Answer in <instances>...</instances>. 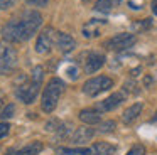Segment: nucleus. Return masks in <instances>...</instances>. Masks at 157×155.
I'll use <instances>...</instances> for the list:
<instances>
[{"label":"nucleus","instance_id":"f257e3e1","mask_svg":"<svg viewBox=\"0 0 157 155\" xmlns=\"http://www.w3.org/2000/svg\"><path fill=\"white\" fill-rule=\"evenodd\" d=\"M42 24V15L36 10H25L19 19H12L2 27V37L5 42L15 44L31 39Z\"/></svg>","mask_w":157,"mask_h":155},{"label":"nucleus","instance_id":"f03ea898","mask_svg":"<svg viewBox=\"0 0 157 155\" xmlns=\"http://www.w3.org/2000/svg\"><path fill=\"white\" fill-rule=\"evenodd\" d=\"M42 79H44V69L41 66H36L32 69L29 78H22V83L17 84L15 88V96L25 104H31L36 101L39 94V89L42 86Z\"/></svg>","mask_w":157,"mask_h":155},{"label":"nucleus","instance_id":"7ed1b4c3","mask_svg":"<svg viewBox=\"0 0 157 155\" xmlns=\"http://www.w3.org/2000/svg\"><path fill=\"white\" fill-rule=\"evenodd\" d=\"M63 91H64V81L59 79V78H52L44 88V93H42V100H41V108L46 113H52L56 110L59 103V98H61Z\"/></svg>","mask_w":157,"mask_h":155},{"label":"nucleus","instance_id":"20e7f679","mask_svg":"<svg viewBox=\"0 0 157 155\" xmlns=\"http://www.w3.org/2000/svg\"><path fill=\"white\" fill-rule=\"evenodd\" d=\"M19 56L17 51L9 42H0V76L12 74L17 69Z\"/></svg>","mask_w":157,"mask_h":155},{"label":"nucleus","instance_id":"39448f33","mask_svg":"<svg viewBox=\"0 0 157 155\" xmlns=\"http://www.w3.org/2000/svg\"><path fill=\"white\" fill-rule=\"evenodd\" d=\"M110 88H113V79L108 76H96L88 79L83 84V93L88 96H98L103 91H108Z\"/></svg>","mask_w":157,"mask_h":155},{"label":"nucleus","instance_id":"423d86ee","mask_svg":"<svg viewBox=\"0 0 157 155\" xmlns=\"http://www.w3.org/2000/svg\"><path fill=\"white\" fill-rule=\"evenodd\" d=\"M133 44H135V36H133V34L123 32V34H117L112 39H108L105 42V47L110 51L120 52V51H125V49H128V47H132Z\"/></svg>","mask_w":157,"mask_h":155},{"label":"nucleus","instance_id":"0eeeda50","mask_svg":"<svg viewBox=\"0 0 157 155\" xmlns=\"http://www.w3.org/2000/svg\"><path fill=\"white\" fill-rule=\"evenodd\" d=\"M56 42V34L52 27H46L41 34H39L37 40H36V52L37 54H49L52 49V44Z\"/></svg>","mask_w":157,"mask_h":155},{"label":"nucleus","instance_id":"6e6552de","mask_svg":"<svg viewBox=\"0 0 157 155\" xmlns=\"http://www.w3.org/2000/svg\"><path fill=\"white\" fill-rule=\"evenodd\" d=\"M44 145L42 142H31V143L21 145V147H12L7 150V155H37L42 152Z\"/></svg>","mask_w":157,"mask_h":155},{"label":"nucleus","instance_id":"1a4fd4ad","mask_svg":"<svg viewBox=\"0 0 157 155\" xmlns=\"http://www.w3.org/2000/svg\"><path fill=\"white\" fill-rule=\"evenodd\" d=\"M103 64H105V56H103V54L90 52L88 56H86V61H85V71L88 74H93L98 69H101Z\"/></svg>","mask_w":157,"mask_h":155},{"label":"nucleus","instance_id":"9d476101","mask_svg":"<svg viewBox=\"0 0 157 155\" xmlns=\"http://www.w3.org/2000/svg\"><path fill=\"white\" fill-rule=\"evenodd\" d=\"M56 46H58V49L61 51L63 54H68V52H71V51L76 47V42H75V39H73L69 34L58 32L56 34Z\"/></svg>","mask_w":157,"mask_h":155},{"label":"nucleus","instance_id":"9b49d317","mask_svg":"<svg viewBox=\"0 0 157 155\" xmlns=\"http://www.w3.org/2000/svg\"><path fill=\"white\" fill-rule=\"evenodd\" d=\"M123 100H125V96H123L122 93H113L112 96H108L106 100H103L101 103L98 104L96 110H98V111H112V110H115V108L118 106Z\"/></svg>","mask_w":157,"mask_h":155},{"label":"nucleus","instance_id":"f8f14e48","mask_svg":"<svg viewBox=\"0 0 157 155\" xmlns=\"http://www.w3.org/2000/svg\"><path fill=\"white\" fill-rule=\"evenodd\" d=\"M93 135H95V130H93L91 127H81V128H76V131L73 133L71 140H73V143L81 145V143H86V142L91 140Z\"/></svg>","mask_w":157,"mask_h":155},{"label":"nucleus","instance_id":"ddd939ff","mask_svg":"<svg viewBox=\"0 0 157 155\" xmlns=\"http://www.w3.org/2000/svg\"><path fill=\"white\" fill-rule=\"evenodd\" d=\"M142 108H144V104L142 103H133V104H130L128 108H127L125 111H123V115H122V121L125 125H130V123H133V121L139 118V115L142 113Z\"/></svg>","mask_w":157,"mask_h":155},{"label":"nucleus","instance_id":"4468645a","mask_svg":"<svg viewBox=\"0 0 157 155\" xmlns=\"http://www.w3.org/2000/svg\"><path fill=\"white\" fill-rule=\"evenodd\" d=\"M106 20H100V19H91L90 22H86L83 25V36L85 37H96L100 36V27L105 25Z\"/></svg>","mask_w":157,"mask_h":155},{"label":"nucleus","instance_id":"2eb2a0df","mask_svg":"<svg viewBox=\"0 0 157 155\" xmlns=\"http://www.w3.org/2000/svg\"><path fill=\"white\" fill-rule=\"evenodd\" d=\"M79 120L91 127V125H96L101 121V115L98 110H81L79 111Z\"/></svg>","mask_w":157,"mask_h":155},{"label":"nucleus","instance_id":"dca6fc26","mask_svg":"<svg viewBox=\"0 0 157 155\" xmlns=\"http://www.w3.org/2000/svg\"><path fill=\"white\" fill-rule=\"evenodd\" d=\"M93 153L91 155H117V147L106 142H98L93 145Z\"/></svg>","mask_w":157,"mask_h":155},{"label":"nucleus","instance_id":"f3484780","mask_svg":"<svg viewBox=\"0 0 157 155\" xmlns=\"http://www.w3.org/2000/svg\"><path fill=\"white\" fill-rule=\"evenodd\" d=\"M113 7V2L112 0H96L95 3V10L100 13H108Z\"/></svg>","mask_w":157,"mask_h":155},{"label":"nucleus","instance_id":"a211bd4d","mask_svg":"<svg viewBox=\"0 0 157 155\" xmlns=\"http://www.w3.org/2000/svg\"><path fill=\"white\" fill-rule=\"evenodd\" d=\"M61 153L66 155H91V148H61Z\"/></svg>","mask_w":157,"mask_h":155},{"label":"nucleus","instance_id":"6ab92c4d","mask_svg":"<svg viewBox=\"0 0 157 155\" xmlns=\"http://www.w3.org/2000/svg\"><path fill=\"white\" fill-rule=\"evenodd\" d=\"M115 121L108 120V121H103V123H100V133H112L113 130H115Z\"/></svg>","mask_w":157,"mask_h":155},{"label":"nucleus","instance_id":"aec40b11","mask_svg":"<svg viewBox=\"0 0 157 155\" xmlns=\"http://www.w3.org/2000/svg\"><path fill=\"white\" fill-rule=\"evenodd\" d=\"M14 111H15V106H14V104H12V103L7 104L4 110L0 111V118H2V120H9V118L14 116Z\"/></svg>","mask_w":157,"mask_h":155},{"label":"nucleus","instance_id":"412c9836","mask_svg":"<svg viewBox=\"0 0 157 155\" xmlns=\"http://www.w3.org/2000/svg\"><path fill=\"white\" fill-rule=\"evenodd\" d=\"M125 155H145V148H144L142 145H135V147H132Z\"/></svg>","mask_w":157,"mask_h":155},{"label":"nucleus","instance_id":"4be33fe9","mask_svg":"<svg viewBox=\"0 0 157 155\" xmlns=\"http://www.w3.org/2000/svg\"><path fill=\"white\" fill-rule=\"evenodd\" d=\"M19 0H0V10H9L17 3Z\"/></svg>","mask_w":157,"mask_h":155},{"label":"nucleus","instance_id":"5701e85b","mask_svg":"<svg viewBox=\"0 0 157 155\" xmlns=\"http://www.w3.org/2000/svg\"><path fill=\"white\" fill-rule=\"evenodd\" d=\"M66 73H68V76L71 78V79H76V78H78V67H76V66H69L68 69H66Z\"/></svg>","mask_w":157,"mask_h":155},{"label":"nucleus","instance_id":"b1692460","mask_svg":"<svg viewBox=\"0 0 157 155\" xmlns=\"http://www.w3.org/2000/svg\"><path fill=\"white\" fill-rule=\"evenodd\" d=\"M29 5H36V7H46L49 0H25Z\"/></svg>","mask_w":157,"mask_h":155},{"label":"nucleus","instance_id":"393cba45","mask_svg":"<svg viewBox=\"0 0 157 155\" xmlns=\"http://www.w3.org/2000/svg\"><path fill=\"white\" fill-rule=\"evenodd\" d=\"M9 130H10L9 123H0V138H4L5 135L9 133Z\"/></svg>","mask_w":157,"mask_h":155},{"label":"nucleus","instance_id":"a878e982","mask_svg":"<svg viewBox=\"0 0 157 155\" xmlns=\"http://www.w3.org/2000/svg\"><path fill=\"white\" fill-rule=\"evenodd\" d=\"M130 88H135V83H133V81H132V83H125V84H123V89H125V91H130ZM132 93H139V91L132 89Z\"/></svg>","mask_w":157,"mask_h":155},{"label":"nucleus","instance_id":"bb28decb","mask_svg":"<svg viewBox=\"0 0 157 155\" xmlns=\"http://www.w3.org/2000/svg\"><path fill=\"white\" fill-rule=\"evenodd\" d=\"M152 12L157 15V0H152Z\"/></svg>","mask_w":157,"mask_h":155},{"label":"nucleus","instance_id":"cd10ccee","mask_svg":"<svg viewBox=\"0 0 157 155\" xmlns=\"http://www.w3.org/2000/svg\"><path fill=\"white\" fill-rule=\"evenodd\" d=\"M154 121H157V113H155V116H154Z\"/></svg>","mask_w":157,"mask_h":155},{"label":"nucleus","instance_id":"c85d7f7f","mask_svg":"<svg viewBox=\"0 0 157 155\" xmlns=\"http://www.w3.org/2000/svg\"><path fill=\"white\" fill-rule=\"evenodd\" d=\"M83 2H88V0H83Z\"/></svg>","mask_w":157,"mask_h":155},{"label":"nucleus","instance_id":"c756f323","mask_svg":"<svg viewBox=\"0 0 157 155\" xmlns=\"http://www.w3.org/2000/svg\"><path fill=\"white\" fill-rule=\"evenodd\" d=\"M117 2H120V0H117Z\"/></svg>","mask_w":157,"mask_h":155}]
</instances>
